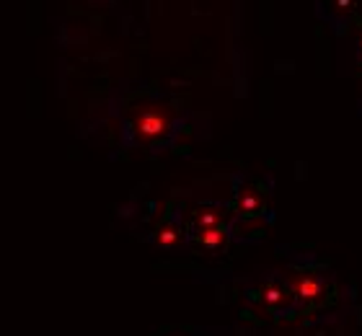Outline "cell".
<instances>
[{"mask_svg": "<svg viewBox=\"0 0 362 336\" xmlns=\"http://www.w3.org/2000/svg\"><path fill=\"white\" fill-rule=\"evenodd\" d=\"M226 225V209L215 207V204H204L192 217V231H202V228H220Z\"/></svg>", "mask_w": 362, "mask_h": 336, "instance_id": "cell-5", "label": "cell"}, {"mask_svg": "<svg viewBox=\"0 0 362 336\" xmlns=\"http://www.w3.org/2000/svg\"><path fill=\"white\" fill-rule=\"evenodd\" d=\"M192 243H197L204 251H223L228 246V228H202V231H192Z\"/></svg>", "mask_w": 362, "mask_h": 336, "instance_id": "cell-4", "label": "cell"}, {"mask_svg": "<svg viewBox=\"0 0 362 336\" xmlns=\"http://www.w3.org/2000/svg\"><path fill=\"white\" fill-rule=\"evenodd\" d=\"M334 3V8L337 11H341V13H347V11H352L355 8V0H332Z\"/></svg>", "mask_w": 362, "mask_h": 336, "instance_id": "cell-8", "label": "cell"}, {"mask_svg": "<svg viewBox=\"0 0 362 336\" xmlns=\"http://www.w3.org/2000/svg\"><path fill=\"white\" fill-rule=\"evenodd\" d=\"M259 295H262V300H264V306L274 308V311H277V308H287L290 306V300H293V295L277 282H267Z\"/></svg>", "mask_w": 362, "mask_h": 336, "instance_id": "cell-6", "label": "cell"}, {"mask_svg": "<svg viewBox=\"0 0 362 336\" xmlns=\"http://www.w3.org/2000/svg\"><path fill=\"white\" fill-rule=\"evenodd\" d=\"M264 192L257 187V184H246V187L238 192V199H235V209H238V217L241 220H257V217L264 215Z\"/></svg>", "mask_w": 362, "mask_h": 336, "instance_id": "cell-2", "label": "cell"}, {"mask_svg": "<svg viewBox=\"0 0 362 336\" xmlns=\"http://www.w3.org/2000/svg\"><path fill=\"white\" fill-rule=\"evenodd\" d=\"M171 129V114L160 106H145L132 117V132L140 142H158Z\"/></svg>", "mask_w": 362, "mask_h": 336, "instance_id": "cell-1", "label": "cell"}, {"mask_svg": "<svg viewBox=\"0 0 362 336\" xmlns=\"http://www.w3.org/2000/svg\"><path fill=\"white\" fill-rule=\"evenodd\" d=\"M156 243H158L160 248H176L181 243V228L174 220H166V223L156 231Z\"/></svg>", "mask_w": 362, "mask_h": 336, "instance_id": "cell-7", "label": "cell"}, {"mask_svg": "<svg viewBox=\"0 0 362 336\" xmlns=\"http://www.w3.org/2000/svg\"><path fill=\"white\" fill-rule=\"evenodd\" d=\"M290 295L300 303H316L324 295V282L313 274H290Z\"/></svg>", "mask_w": 362, "mask_h": 336, "instance_id": "cell-3", "label": "cell"}, {"mask_svg": "<svg viewBox=\"0 0 362 336\" xmlns=\"http://www.w3.org/2000/svg\"><path fill=\"white\" fill-rule=\"evenodd\" d=\"M357 50H360V57H362V34H360V42H357Z\"/></svg>", "mask_w": 362, "mask_h": 336, "instance_id": "cell-9", "label": "cell"}]
</instances>
